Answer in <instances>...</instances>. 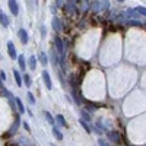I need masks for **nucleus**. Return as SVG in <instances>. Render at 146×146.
Listing matches in <instances>:
<instances>
[{"mask_svg":"<svg viewBox=\"0 0 146 146\" xmlns=\"http://www.w3.org/2000/svg\"><path fill=\"white\" fill-rule=\"evenodd\" d=\"M42 80H44V83H45V86H47V89H51L53 88V82H51V78H50V73L48 72H42Z\"/></svg>","mask_w":146,"mask_h":146,"instance_id":"obj_1","label":"nucleus"},{"mask_svg":"<svg viewBox=\"0 0 146 146\" xmlns=\"http://www.w3.org/2000/svg\"><path fill=\"white\" fill-rule=\"evenodd\" d=\"M56 48H57V53L62 56V58H63V56H64V47H63L62 38H58V36H56Z\"/></svg>","mask_w":146,"mask_h":146,"instance_id":"obj_2","label":"nucleus"},{"mask_svg":"<svg viewBox=\"0 0 146 146\" xmlns=\"http://www.w3.org/2000/svg\"><path fill=\"white\" fill-rule=\"evenodd\" d=\"M108 137H110V140H113L114 143H120L121 142V137H120V135H118V131H108Z\"/></svg>","mask_w":146,"mask_h":146,"instance_id":"obj_3","label":"nucleus"},{"mask_svg":"<svg viewBox=\"0 0 146 146\" xmlns=\"http://www.w3.org/2000/svg\"><path fill=\"white\" fill-rule=\"evenodd\" d=\"M7 51H9V56H10L12 58H16V50H15V44L12 42V41H9V42H7Z\"/></svg>","mask_w":146,"mask_h":146,"instance_id":"obj_4","label":"nucleus"},{"mask_svg":"<svg viewBox=\"0 0 146 146\" xmlns=\"http://www.w3.org/2000/svg\"><path fill=\"white\" fill-rule=\"evenodd\" d=\"M9 5V9H10V12L13 15H18V12H19V7H18V3L15 2V0H10V2L7 3Z\"/></svg>","mask_w":146,"mask_h":146,"instance_id":"obj_5","label":"nucleus"},{"mask_svg":"<svg viewBox=\"0 0 146 146\" xmlns=\"http://www.w3.org/2000/svg\"><path fill=\"white\" fill-rule=\"evenodd\" d=\"M18 129H19V117H18V118L15 120V123L12 124V127L9 129V136H13L15 133L18 131Z\"/></svg>","mask_w":146,"mask_h":146,"instance_id":"obj_6","label":"nucleus"},{"mask_svg":"<svg viewBox=\"0 0 146 146\" xmlns=\"http://www.w3.org/2000/svg\"><path fill=\"white\" fill-rule=\"evenodd\" d=\"M108 6H110V2H95L94 3V7L100 9V10H105V9H108Z\"/></svg>","mask_w":146,"mask_h":146,"instance_id":"obj_7","label":"nucleus"},{"mask_svg":"<svg viewBox=\"0 0 146 146\" xmlns=\"http://www.w3.org/2000/svg\"><path fill=\"white\" fill-rule=\"evenodd\" d=\"M19 38H21L22 44H27V42H28V32L23 29V28L19 29Z\"/></svg>","mask_w":146,"mask_h":146,"instance_id":"obj_8","label":"nucleus"},{"mask_svg":"<svg viewBox=\"0 0 146 146\" xmlns=\"http://www.w3.org/2000/svg\"><path fill=\"white\" fill-rule=\"evenodd\" d=\"M0 23H2L3 27H9V19L5 15V12H2V10H0Z\"/></svg>","mask_w":146,"mask_h":146,"instance_id":"obj_9","label":"nucleus"},{"mask_svg":"<svg viewBox=\"0 0 146 146\" xmlns=\"http://www.w3.org/2000/svg\"><path fill=\"white\" fill-rule=\"evenodd\" d=\"M53 29H54V31H57V32H58L60 29H62V27H60V19H58L57 16H54V18H53Z\"/></svg>","mask_w":146,"mask_h":146,"instance_id":"obj_10","label":"nucleus"},{"mask_svg":"<svg viewBox=\"0 0 146 146\" xmlns=\"http://www.w3.org/2000/svg\"><path fill=\"white\" fill-rule=\"evenodd\" d=\"M13 76H15V82L19 85V86H21V85H22V82H23V79H22V76H21V73L18 72V70H13Z\"/></svg>","mask_w":146,"mask_h":146,"instance_id":"obj_11","label":"nucleus"},{"mask_svg":"<svg viewBox=\"0 0 146 146\" xmlns=\"http://www.w3.org/2000/svg\"><path fill=\"white\" fill-rule=\"evenodd\" d=\"M18 63H19V67H21V70H25V57H23L22 54L18 57Z\"/></svg>","mask_w":146,"mask_h":146,"instance_id":"obj_12","label":"nucleus"},{"mask_svg":"<svg viewBox=\"0 0 146 146\" xmlns=\"http://www.w3.org/2000/svg\"><path fill=\"white\" fill-rule=\"evenodd\" d=\"M56 120H57V123H58L60 126H63V127H66V126H67V123H66V120H64V117H63L62 114H58V115L56 117Z\"/></svg>","mask_w":146,"mask_h":146,"instance_id":"obj_13","label":"nucleus"},{"mask_svg":"<svg viewBox=\"0 0 146 146\" xmlns=\"http://www.w3.org/2000/svg\"><path fill=\"white\" fill-rule=\"evenodd\" d=\"M53 135H54V137H56V139H58V140H62V139H63L62 131H60L57 127H53Z\"/></svg>","mask_w":146,"mask_h":146,"instance_id":"obj_14","label":"nucleus"},{"mask_svg":"<svg viewBox=\"0 0 146 146\" xmlns=\"http://www.w3.org/2000/svg\"><path fill=\"white\" fill-rule=\"evenodd\" d=\"M15 102H16V105H18V110H19V113H21V114H23V113L27 111V110H25V107H23V104H22V101H21V100H15Z\"/></svg>","mask_w":146,"mask_h":146,"instance_id":"obj_15","label":"nucleus"},{"mask_svg":"<svg viewBox=\"0 0 146 146\" xmlns=\"http://www.w3.org/2000/svg\"><path fill=\"white\" fill-rule=\"evenodd\" d=\"M44 115H45V118H47V121L50 124H54V118H53V115L48 113V111H44Z\"/></svg>","mask_w":146,"mask_h":146,"instance_id":"obj_16","label":"nucleus"},{"mask_svg":"<svg viewBox=\"0 0 146 146\" xmlns=\"http://www.w3.org/2000/svg\"><path fill=\"white\" fill-rule=\"evenodd\" d=\"M38 58H40V62H41V63H42L44 66H45V64L48 63V60H47V56H45L44 53H40V54H38Z\"/></svg>","mask_w":146,"mask_h":146,"instance_id":"obj_17","label":"nucleus"},{"mask_svg":"<svg viewBox=\"0 0 146 146\" xmlns=\"http://www.w3.org/2000/svg\"><path fill=\"white\" fill-rule=\"evenodd\" d=\"M29 67L32 70H35V67H36V58L34 56H31V58H29Z\"/></svg>","mask_w":146,"mask_h":146,"instance_id":"obj_18","label":"nucleus"},{"mask_svg":"<svg viewBox=\"0 0 146 146\" xmlns=\"http://www.w3.org/2000/svg\"><path fill=\"white\" fill-rule=\"evenodd\" d=\"M126 23L130 27H142V22H139V21H127Z\"/></svg>","mask_w":146,"mask_h":146,"instance_id":"obj_19","label":"nucleus"},{"mask_svg":"<svg viewBox=\"0 0 146 146\" xmlns=\"http://www.w3.org/2000/svg\"><path fill=\"white\" fill-rule=\"evenodd\" d=\"M127 13H129V16H131V18H137V16H139V13L136 12V9H129Z\"/></svg>","mask_w":146,"mask_h":146,"instance_id":"obj_20","label":"nucleus"},{"mask_svg":"<svg viewBox=\"0 0 146 146\" xmlns=\"http://www.w3.org/2000/svg\"><path fill=\"white\" fill-rule=\"evenodd\" d=\"M136 12H137V13H140V15H143V16H146V7L139 6V7L136 9Z\"/></svg>","mask_w":146,"mask_h":146,"instance_id":"obj_21","label":"nucleus"},{"mask_svg":"<svg viewBox=\"0 0 146 146\" xmlns=\"http://www.w3.org/2000/svg\"><path fill=\"white\" fill-rule=\"evenodd\" d=\"M79 123H80V124L83 126V129H85V130H86L88 133H91V129H89V126H88L86 123H85V120H79Z\"/></svg>","mask_w":146,"mask_h":146,"instance_id":"obj_22","label":"nucleus"},{"mask_svg":"<svg viewBox=\"0 0 146 146\" xmlns=\"http://www.w3.org/2000/svg\"><path fill=\"white\" fill-rule=\"evenodd\" d=\"M98 143H100V146H110V143H108L105 139H102V137L98 139Z\"/></svg>","mask_w":146,"mask_h":146,"instance_id":"obj_23","label":"nucleus"},{"mask_svg":"<svg viewBox=\"0 0 146 146\" xmlns=\"http://www.w3.org/2000/svg\"><path fill=\"white\" fill-rule=\"evenodd\" d=\"M86 108H88V111H89V113H94L95 110H96V105H94V104H89V105H86Z\"/></svg>","mask_w":146,"mask_h":146,"instance_id":"obj_24","label":"nucleus"},{"mask_svg":"<svg viewBox=\"0 0 146 146\" xmlns=\"http://www.w3.org/2000/svg\"><path fill=\"white\" fill-rule=\"evenodd\" d=\"M28 100H29L31 104H35V98H34V95H32L31 92H28Z\"/></svg>","mask_w":146,"mask_h":146,"instance_id":"obj_25","label":"nucleus"},{"mask_svg":"<svg viewBox=\"0 0 146 146\" xmlns=\"http://www.w3.org/2000/svg\"><path fill=\"white\" fill-rule=\"evenodd\" d=\"M23 80H25L27 86H29V85H31V80H29V76H28V75H25V76H23Z\"/></svg>","mask_w":146,"mask_h":146,"instance_id":"obj_26","label":"nucleus"},{"mask_svg":"<svg viewBox=\"0 0 146 146\" xmlns=\"http://www.w3.org/2000/svg\"><path fill=\"white\" fill-rule=\"evenodd\" d=\"M6 89H5V86H3V83H2V80H0V94H3Z\"/></svg>","mask_w":146,"mask_h":146,"instance_id":"obj_27","label":"nucleus"},{"mask_svg":"<svg viewBox=\"0 0 146 146\" xmlns=\"http://www.w3.org/2000/svg\"><path fill=\"white\" fill-rule=\"evenodd\" d=\"M82 115H83V118H85V120H88V121H91V120H89V115H88L86 113H85V111H82Z\"/></svg>","mask_w":146,"mask_h":146,"instance_id":"obj_28","label":"nucleus"},{"mask_svg":"<svg viewBox=\"0 0 146 146\" xmlns=\"http://www.w3.org/2000/svg\"><path fill=\"white\" fill-rule=\"evenodd\" d=\"M0 79H2V80H5V79H6V75H5V72H3V70L0 72Z\"/></svg>","mask_w":146,"mask_h":146,"instance_id":"obj_29","label":"nucleus"},{"mask_svg":"<svg viewBox=\"0 0 146 146\" xmlns=\"http://www.w3.org/2000/svg\"><path fill=\"white\" fill-rule=\"evenodd\" d=\"M41 34H42V35H45V28H44V27L41 28Z\"/></svg>","mask_w":146,"mask_h":146,"instance_id":"obj_30","label":"nucleus"}]
</instances>
